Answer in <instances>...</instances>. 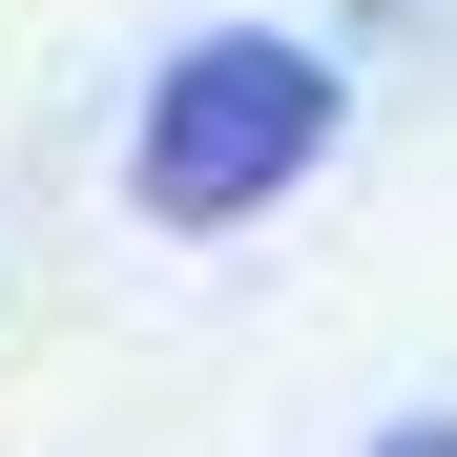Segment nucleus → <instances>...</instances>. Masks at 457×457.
<instances>
[{"instance_id":"1","label":"nucleus","mask_w":457,"mask_h":457,"mask_svg":"<svg viewBox=\"0 0 457 457\" xmlns=\"http://www.w3.org/2000/svg\"><path fill=\"white\" fill-rule=\"evenodd\" d=\"M333 125H353L333 42L208 21V42H167V62H145V104H125V208L167 228V250H228V228H270L291 187L333 167Z\"/></svg>"},{"instance_id":"2","label":"nucleus","mask_w":457,"mask_h":457,"mask_svg":"<svg viewBox=\"0 0 457 457\" xmlns=\"http://www.w3.org/2000/svg\"><path fill=\"white\" fill-rule=\"evenodd\" d=\"M374 457H457V416H395V436H374Z\"/></svg>"}]
</instances>
